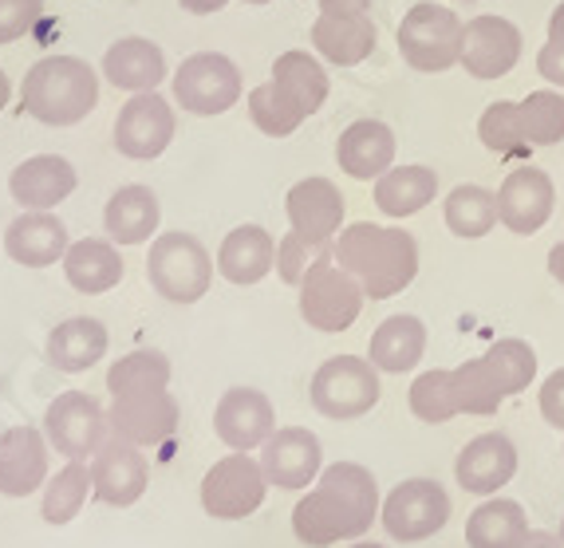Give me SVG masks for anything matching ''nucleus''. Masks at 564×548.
<instances>
[{"label": "nucleus", "mask_w": 564, "mask_h": 548, "mask_svg": "<svg viewBox=\"0 0 564 548\" xmlns=\"http://www.w3.org/2000/svg\"><path fill=\"white\" fill-rule=\"evenodd\" d=\"M379 505V485L371 470L356 462H336L321 470L316 485L304 493L296 509H292V533L308 548H328L336 540H359Z\"/></svg>", "instance_id": "nucleus-1"}, {"label": "nucleus", "mask_w": 564, "mask_h": 548, "mask_svg": "<svg viewBox=\"0 0 564 548\" xmlns=\"http://www.w3.org/2000/svg\"><path fill=\"white\" fill-rule=\"evenodd\" d=\"M332 256L364 284V296L371 300L399 296L419 273V241L395 226L356 221V226L339 229L332 241Z\"/></svg>", "instance_id": "nucleus-2"}, {"label": "nucleus", "mask_w": 564, "mask_h": 548, "mask_svg": "<svg viewBox=\"0 0 564 548\" xmlns=\"http://www.w3.org/2000/svg\"><path fill=\"white\" fill-rule=\"evenodd\" d=\"M99 103V76L79 56H47L20 84V107L44 127H76Z\"/></svg>", "instance_id": "nucleus-3"}, {"label": "nucleus", "mask_w": 564, "mask_h": 548, "mask_svg": "<svg viewBox=\"0 0 564 548\" xmlns=\"http://www.w3.org/2000/svg\"><path fill=\"white\" fill-rule=\"evenodd\" d=\"M147 281L170 304H198L214 284V261L194 233H162L147 256Z\"/></svg>", "instance_id": "nucleus-4"}, {"label": "nucleus", "mask_w": 564, "mask_h": 548, "mask_svg": "<svg viewBox=\"0 0 564 548\" xmlns=\"http://www.w3.org/2000/svg\"><path fill=\"white\" fill-rule=\"evenodd\" d=\"M364 300V284L344 265H336L332 249L312 261L301 281V316L316 331H348L359 320Z\"/></svg>", "instance_id": "nucleus-5"}, {"label": "nucleus", "mask_w": 564, "mask_h": 548, "mask_svg": "<svg viewBox=\"0 0 564 548\" xmlns=\"http://www.w3.org/2000/svg\"><path fill=\"white\" fill-rule=\"evenodd\" d=\"M462 24L458 12L443 4H414L399 24V52L414 72L438 76L462 59Z\"/></svg>", "instance_id": "nucleus-6"}, {"label": "nucleus", "mask_w": 564, "mask_h": 548, "mask_svg": "<svg viewBox=\"0 0 564 548\" xmlns=\"http://www.w3.org/2000/svg\"><path fill=\"white\" fill-rule=\"evenodd\" d=\"M379 403V368L359 355H336L312 375V407L324 418H359Z\"/></svg>", "instance_id": "nucleus-7"}, {"label": "nucleus", "mask_w": 564, "mask_h": 548, "mask_svg": "<svg viewBox=\"0 0 564 548\" xmlns=\"http://www.w3.org/2000/svg\"><path fill=\"white\" fill-rule=\"evenodd\" d=\"M44 435L67 462H91L99 446L111 438V418L99 407V398L84 395V391H67V395L52 398L44 415Z\"/></svg>", "instance_id": "nucleus-8"}, {"label": "nucleus", "mask_w": 564, "mask_h": 548, "mask_svg": "<svg viewBox=\"0 0 564 548\" xmlns=\"http://www.w3.org/2000/svg\"><path fill=\"white\" fill-rule=\"evenodd\" d=\"M264 490H269L264 465L245 450H234L229 458L209 465V473L202 478V509L217 520H245L261 509Z\"/></svg>", "instance_id": "nucleus-9"}, {"label": "nucleus", "mask_w": 564, "mask_h": 548, "mask_svg": "<svg viewBox=\"0 0 564 548\" xmlns=\"http://www.w3.org/2000/svg\"><path fill=\"white\" fill-rule=\"evenodd\" d=\"M174 99L189 114H226L241 99V72L221 52H194L174 72Z\"/></svg>", "instance_id": "nucleus-10"}, {"label": "nucleus", "mask_w": 564, "mask_h": 548, "mask_svg": "<svg viewBox=\"0 0 564 548\" xmlns=\"http://www.w3.org/2000/svg\"><path fill=\"white\" fill-rule=\"evenodd\" d=\"M379 513H383V525L391 537L403 540V545H414V540L434 537L451 520V497L431 478H411V482H399L395 490L387 493Z\"/></svg>", "instance_id": "nucleus-11"}, {"label": "nucleus", "mask_w": 564, "mask_h": 548, "mask_svg": "<svg viewBox=\"0 0 564 548\" xmlns=\"http://www.w3.org/2000/svg\"><path fill=\"white\" fill-rule=\"evenodd\" d=\"M174 107L159 91H134V99H127L115 119V146L134 162H151L174 142Z\"/></svg>", "instance_id": "nucleus-12"}, {"label": "nucleus", "mask_w": 564, "mask_h": 548, "mask_svg": "<svg viewBox=\"0 0 564 548\" xmlns=\"http://www.w3.org/2000/svg\"><path fill=\"white\" fill-rule=\"evenodd\" d=\"M147 482H151V462L142 454V446L107 438L99 454L91 458V493L104 505L127 509L147 493Z\"/></svg>", "instance_id": "nucleus-13"}, {"label": "nucleus", "mask_w": 564, "mask_h": 548, "mask_svg": "<svg viewBox=\"0 0 564 548\" xmlns=\"http://www.w3.org/2000/svg\"><path fill=\"white\" fill-rule=\"evenodd\" d=\"M521 59V32L506 17H474L462 29V59L458 64L474 79H501Z\"/></svg>", "instance_id": "nucleus-14"}, {"label": "nucleus", "mask_w": 564, "mask_h": 548, "mask_svg": "<svg viewBox=\"0 0 564 548\" xmlns=\"http://www.w3.org/2000/svg\"><path fill=\"white\" fill-rule=\"evenodd\" d=\"M556 189L553 178L536 166H518L498 189V221L518 237H533L553 218Z\"/></svg>", "instance_id": "nucleus-15"}, {"label": "nucleus", "mask_w": 564, "mask_h": 548, "mask_svg": "<svg viewBox=\"0 0 564 548\" xmlns=\"http://www.w3.org/2000/svg\"><path fill=\"white\" fill-rule=\"evenodd\" d=\"M261 465L276 490H308L321 478V438L304 426L273 430L261 446Z\"/></svg>", "instance_id": "nucleus-16"}, {"label": "nucleus", "mask_w": 564, "mask_h": 548, "mask_svg": "<svg viewBox=\"0 0 564 548\" xmlns=\"http://www.w3.org/2000/svg\"><path fill=\"white\" fill-rule=\"evenodd\" d=\"M111 438H122L131 446H159L178 430V398L166 391H151V395H131L115 398L111 410Z\"/></svg>", "instance_id": "nucleus-17"}, {"label": "nucleus", "mask_w": 564, "mask_h": 548, "mask_svg": "<svg viewBox=\"0 0 564 548\" xmlns=\"http://www.w3.org/2000/svg\"><path fill=\"white\" fill-rule=\"evenodd\" d=\"M273 403H269V395L257 387H234L221 395V403H217L214 410V430L217 438L229 446V450H257V446H264V438L273 435Z\"/></svg>", "instance_id": "nucleus-18"}, {"label": "nucleus", "mask_w": 564, "mask_h": 548, "mask_svg": "<svg viewBox=\"0 0 564 548\" xmlns=\"http://www.w3.org/2000/svg\"><path fill=\"white\" fill-rule=\"evenodd\" d=\"M47 435L36 426H12L0 435V493L29 497L47 482Z\"/></svg>", "instance_id": "nucleus-19"}, {"label": "nucleus", "mask_w": 564, "mask_h": 548, "mask_svg": "<svg viewBox=\"0 0 564 548\" xmlns=\"http://www.w3.org/2000/svg\"><path fill=\"white\" fill-rule=\"evenodd\" d=\"M518 473V446L509 442V435L494 430V435H478L454 462V478L466 493H478V497H489L498 493L501 485L513 482Z\"/></svg>", "instance_id": "nucleus-20"}, {"label": "nucleus", "mask_w": 564, "mask_h": 548, "mask_svg": "<svg viewBox=\"0 0 564 548\" xmlns=\"http://www.w3.org/2000/svg\"><path fill=\"white\" fill-rule=\"evenodd\" d=\"M284 209H289L292 229L316 245H332L344 226V194L328 178H301L289 189Z\"/></svg>", "instance_id": "nucleus-21"}, {"label": "nucleus", "mask_w": 564, "mask_h": 548, "mask_svg": "<svg viewBox=\"0 0 564 548\" xmlns=\"http://www.w3.org/2000/svg\"><path fill=\"white\" fill-rule=\"evenodd\" d=\"M67 226L52 209H24L4 233V253L24 268H47L64 261L67 253Z\"/></svg>", "instance_id": "nucleus-22"}, {"label": "nucleus", "mask_w": 564, "mask_h": 548, "mask_svg": "<svg viewBox=\"0 0 564 548\" xmlns=\"http://www.w3.org/2000/svg\"><path fill=\"white\" fill-rule=\"evenodd\" d=\"M76 166L59 154H36L20 162L9 178V194L20 209H56L76 194Z\"/></svg>", "instance_id": "nucleus-23"}, {"label": "nucleus", "mask_w": 564, "mask_h": 548, "mask_svg": "<svg viewBox=\"0 0 564 548\" xmlns=\"http://www.w3.org/2000/svg\"><path fill=\"white\" fill-rule=\"evenodd\" d=\"M339 171L356 182H371L395 166V131L379 119H356L336 142Z\"/></svg>", "instance_id": "nucleus-24"}, {"label": "nucleus", "mask_w": 564, "mask_h": 548, "mask_svg": "<svg viewBox=\"0 0 564 548\" xmlns=\"http://www.w3.org/2000/svg\"><path fill=\"white\" fill-rule=\"evenodd\" d=\"M376 44H379V32H376V24L367 20V12H356V17L321 12L316 24H312V47L336 67L364 64V59L376 52Z\"/></svg>", "instance_id": "nucleus-25"}, {"label": "nucleus", "mask_w": 564, "mask_h": 548, "mask_svg": "<svg viewBox=\"0 0 564 548\" xmlns=\"http://www.w3.org/2000/svg\"><path fill=\"white\" fill-rule=\"evenodd\" d=\"M104 76L107 84L122 87V91H154L166 79V56H162V47L154 40L122 36L107 47Z\"/></svg>", "instance_id": "nucleus-26"}, {"label": "nucleus", "mask_w": 564, "mask_h": 548, "mask_svg": "<svg viewBox=\"0 0 564 548\" xmlns=\"http://www.w3.org/2000/svg\"><path fill=\"white\" fill-rule=\"evenodd\" d=\"M162 209H159V194L151 186H119L107 198L104 209V229L115 245H142L151 241V233L159 229Z\"/></svg>", "instance_id": "nucleus-27"}, {"label": "nucleus", "mask_w": 564, "mask_h": 548, "mask_svg": "<svg viewBox=\"0 0 564 548\" xmlns=\"http://www.w3.org/2000/svg\"><path fill=\"white\" fill-rule=\"evenodd\" d=\"M44 355L52 368L67 371V375L95 368L107 355V328L95 316H72L47 331Z\"/></svg>", "instance_id": "nucleus-28"}, {"label": "nucleus", "mask_w": 564, "mask_h": 548, "mask_svg": "<svg viewBox=\"0 0 564 548\" xmlns=\"http://www.w3.org/2000/svg\"><path fill=\"white\" fill-rule=\"evenodd\" d=\"M276 265V241L261 226H237L217 249V273L229 284H257Z\"/></svg>", "instance_id": "nucleus-29"}, {"label": "nucleus", "mask_w": 564, "mask_h": 548, "mask_svg": "<svg viewBox=\"0 0 564 548\" xmlns=\"http://www.w3.org/2000/svg\"><path fill=\"white\" fill-rule=\"evenodd\" d=\"M127 265H122L119 245L115 241H99V237H84L76 245H67L64 253V276L67 284L84 296H99L122 281Z\"/></svg>", "instance_id": "nucleus-30"}, {"label": "nucleus", "mask_w": 564, "mask_h": 548, "mask_svg": "<svg viewBox=\"0 0 564 548\" xmlns=\"http://www.w3.org/2000/svg\"><path fill=\"white\" fill-rule=\"evenodd\" d=\"M426 351V328L419 316H387L367 343V360L387 375H403L414 371Z\"/></svg>", "instance_id": "nucleus-31"}, {"label": "nucleus", "mask_w": 564, "mask_h": 548, "mask_svg": "<svg viewBox=\"0 0 564 548\" xmlns=\"http://www.w3.org/2000/svg\"><path fill=\"white\" fill-rule=\"evenodd\" d=\"M438 194V174L431 166H391L376 178V206L387 218H411Z\"/></svg>", "instance_id": "nucleus-32"}, {"label": "nucleus", "mask_w": 564, "mask_h": 548, "mask_svg": "<svg viewBox=\"0 0 564 548\" xmlns=\"http://www.w3.org/2000/svg\"><path fill=\"white\" fill-rule=\"evenodd\" d=\"M529 533L525 509L509 497L481 502L466 520V545L470 548H518Z\"/></svg>", "instance_id": "nucleus-33"}, {"label": "nucleus", "mask_w": 564, "mask_h": 548, "mask_svg": "<svg viewBox=\"0 0 564 548\" xmlns=\"http://www.w3.org/2000/svg\"><path fill=\"white\" fill-rule=\"evenodd\" d=\"M273 84L304 114H316L324 107V99H328V72L308 52H281L273 64Z\"/></svg>", "instance_id": "nucleus-34"}, {"label": "nucleus", "mask_w": 564, "mask_h": 548, "mask_svg": "<svg viewBox=\"0 0 564 548\" xmlns=\"http://www.w3.org/2000/svg\"><path fill=\"white\" fill-rule=\"evenodd\" d=\"M446 226L454 237H466V241H478L489 229L498 226V194L486 186H454V194H446Z\"/></svg>", "instance_id": "nucleus-35"}, {"label": "nucleus", "mask_w": 564, "mask_h": 548, "mask_svg": "<svg viewBox=\"0 0 564 548\" xmlns=\"http://www.w3.org/2000/svg\"><path fill=\"white\" fill-rule=\"evenodd\" d=\"M170 387V360L162 351H131L122 355L111 371H107V391L111 398H131V395H151V391Z\"/></svg>", "instance_id": "nucleus-36"}, {"label": "nucleus", "mask_w": 564, "mask_h": 548, "mask_svg": "<svg viewBox=\"0 0 564 548\" xmlns=\"http://www.w3.org/2000/svg\"><path fill=\"white\" fill-rule=\"evenodd\" d=\"M454 395H458L462 415H498V407L506 403L501 379H498V371L489 368L486 355L454 368Z\"/></svg>", "instance_id": "nucleus-37"}, {"label": "nucleus", "mask_w": 564, "mask_h": 548, "mask_svg": "<svg viewBox=\"0 0 564 548\" xmlns=\"http://www.w3.org/2000/svg\"><path fill=\"white\" fill-rule=\"evenodd\" d=\"M87 493H91V465L67 462L56 478L44 482V505H40V513H44L47 525H67V520L79 517Z\"/></svg>", "instance_id": "nucleus-38"}, {"label": "nucleus", "mask_w": 564, "mask_h": 548, "mask_svg": "<svg viewBox=\"0 0 564 548\" xmlns=\"http://www.w3.org/2000/svg\"><path fill=\"white\" fill-rule=\"evenodd\" d=\"M478 134L481 146L494 151L498 158H529V151H533V142L521 131L518 103H489L478 119Z\"/></svg>", "instance_id": "nucleus-39"}, {"label": "nucleus", "mask_w": 564, "mask_h": 548, "mask_svg": "<svg viewBox=\"0 0 564 548\" xmlns=\"http://www.w3.org/2000/svg\"><path fill=\"white\" fill-rule=\"evenodd\" d=\"M249 119H253L257 131L269 134V139H289V134L296 131L308 114H304L301 107L292 103L289 95L269 79V84H261V87L249 91Z\"/></svg>", "instance_id": "nucleus-40"}, {"label": "nucleus", "mask_w": 564, "mask_h": 548, "mask_svg": "<svg viewBox=\"0 0 564 548\" xmlns=\"http://www.w3.org/2000/svg\"><path fill=\"white\" fill-rule=\"evenodd\" d=\"M411 410L419 423H431V426H443L451 423L458 410V395H454V371H423V375L411 383Z\"/></svg>", "instance_id": "nucleus-41"}, {"label": "nucleus", "mask_w": 564, "mask_h": 548, "mask_svg": "<svg viewBox=\"0 0 564 548\" xmlns=\"http://www.w3.org/2000/svg\"><path fill=\"white\" fill-rule=\"evenodd\" d=\"M521 131L533 146H556L564 142V95L561 91H533L518 103Z\"/></svg>", "instance_id": "nucleus-42"}, {"label": "nucleus", "mask_w": 564, "mask_h": 548, "mask_svg": "<svg viewBox=\"0 0 564 548\" xmlns=\"http://www.w3.org/2000/svg\"><path fill=\"white\" fill-rule=\"evenodd\" d=\"M486 360H489V368L498 371L506 398L521 395V391L536 379V351L529 348L525 340H498L486 351Z\"/></svg>", "instance_id": "nucleus-43"}, {"label": "nucleus", "mask_w": 564, "mask_h": 548, "mask_svg": "<svg viewBox=\"0 0 564 548\" xmlns=\"http://www.w3.org/2000/svg\"><path fill=\"white\" fill-rule=\"evenodd\" d=\"M328 249L332 245H316V241L301 237L296 229H289V233L281 237V245H276V273H281V281L301 284L312 261H316L321 253H328Z\"/></svg>", "instance_id": "nucleus-44"}, {"label": "nucleus", "mask_w": 564, "mask_h": 548, "mask_svg": "<svg viewBox=\"0 0 564 548\" xmlns=\"http://www.w3.org/2000/svg\"><path fill=\"white\" fill-rule=\"evenodd\" d=\"M44 20V0H0V44L29 36Z\"/></svg>", "instance_id": "nucleus-45"}, {"label": "nucleus", "mask_w": 564, "mask_h": 548, "mask_svg": "<svg viewBox=\"0 0 564 548\" xmlns=\"http://www.w3.org/2000/svg\"><path fill=\"white\" fill-rule=\"evenodd\" d=\"M541 415H545L549 426H556V430H564V368L553 371V375L541 383Z\"/></svg>", "instance_id": "nucleus-46"}, {"label": "nucleus", "mask_w": 564, "mask_h": 548, "mask_svg": "<svg viewBox=\"0 0 564 548\" xmlns=\"http://www.w3.org/2000/svg\"><path fill=\"white\" fill-rule=\"evenodd\" d=\"M536 72H541L549 84L564 87V40H549V44L536 52Z\"/></svg>", "instance_id": "nucleus-47"}, {"label": "nucleus", "mask_w": 564, "mask_h": 548, "mask_svg": "<svg viewBox=\"0 0 564 548\" xmlns=\"http://www.w3.org/2000/svg\"><path fill=\"white\" fill-rule=\"evenodd\" d=\"M367 9H371V0H321V12H336V17H356Z\"/></svg>", "instance_id": "nucleus-48"}, {"label": "nucleus", "mask_w": 564, "mask_h": 548, "mask_svg": "<svg viewBox=\"0 0 564 548\" xmlns=\"http://www.w3.org/2000/svg\"><path fill=\"white\" fill-rule=\"evenodd\" d=\"M518 548H564V540H556L553 533H545V529H529Z\"/></svg>", "instance_id": "nucleus-49"}, {"label": "nucleus", "mask_w": 564, "mask_h": 548, "mask_svg": "<svg viewBox=\"0 0 564 548\" xmlns=\"http://www.w3.org/2000/svg\"><path fill=\"white\" fill-rule=\"evenodd\" d=\"M182 9L194 12V17H209V12H221L229 4V0H178Z\"/></svg>", "instance_id": "nucleus-50"}, {"label": "nucleus", "mask_w": 564, "mask_h": 548, "mask_svg": "<svg viewBox=\"0 0 564 548\" xmlns=\"http://www.w3.org/2000/svg\"><path fill=\"white\" fill-rule=\"evenodd\" d=\"M549 273H553V281L564 288V241H556V245L549 249Z\"/></svg>", "instance_id": "nucleus-51"}, {"label": "nucleus", "mask_w": 564, "mask_h": 548, "mask_svg": "<svg viewBox=\"0 0 564 548\" xmlns=\"http://www.w3.org/2000/svg\"><path fill=\"white\" fill-rule=\"evenodd\" d=\"M549 40H564V0L556 4L553 20H549Z\"/></svg>", "instance_id": "nucleus-52"}, {"label": "nucleus", "mask_w": 564, "mask_h": 548, "mask_svg": "<svg viewBox=\"0 0 564 548\" xmlns=\"http://www.w3.org/2000/svg\"><path fill=\"white\" fill-rule=\"evenodd\" d=\"M9 95H12V84H9V76H4V67H0V111L9 107Z\"/></svg>", "instance_id": "nucleus-53"}, {"label": "nucleus", "mask_w": 564, "mask_h": 548, "mask_svg": "<svg viewBox=\"0 0 564 548\" xmlns=\"http://www.w3.org/2000/svg\"><path fill=\"white\" fill-rule=\"evenodd\" d=\"M351 548H387V545H371V540H359V545H351Z\"/></svg>", "instance_id": "nucleus-54"}, {"label": "nucleus", "mask_w": 564, "mask_h": 548, "mask_svg": "<svg viewBox=\"0 0 564 548\" xmlns=\"http://www.w3.org/2000/svg\"><path fill=\"white\" fill-rule=\"evenodd\" d=\"M245 4H269V0H245Z\"/></svg>", "instance_id": "nucleus-55"}, {"label": "nucleus", "mask_w": 564, "mask_h": 548, "mask_svg": "<svg viewBox=\"0 0 564 548\" xmlns=\"http://www.w3.org/2000/svg\"><path fill=\"white\" fill-rule=\"evenodd\" d=\"M561 540H564V517H561Z\"/></svg>", "instance_id": "nucleus-56"}]
</instances>
